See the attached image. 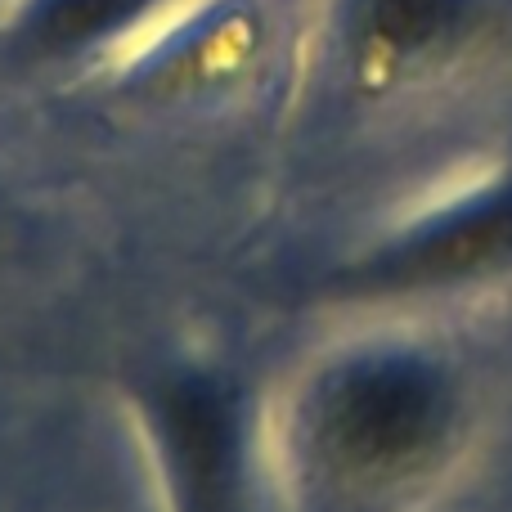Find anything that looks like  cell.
I'll return each mask as SVG.
<instances>
[{"mask_svg": "<svg viewBox=\"0 0 512 512\" xmlns=\"http://www.w3.org/2000/svg\"><path fill=\"white\" fill-rule=\"evenodd\" d=\"M468 0H369V32L391 50H427L463 23Z\"/></svg>", "mask_w": 512, "mask_h": 512, "instance_id": "3", "label": "cell"}, {"mask_svg": "<svg viewBox=\"0 0 512 512\" xmlns=\"http://www.w3.org/2000/svg\"><path fill=\"white\" fill-rule=\"evenodd\" d=\"M472 432L459 364L427 342L378 337L342 351L297 405V450L333 499L391 508L432 490Z\"/></svg>", "mask_w": 512, "mask_h": 512, "instance_id": "1", "label": "cell"}, {"mask_svg": "<svg viewBox=\"0 0 512 512\" xmlns=\"http://www.w3.org/2000/svg\"><path fill=\"white\" fill-rule=\"evenodd\" d=\"M512 261V185L490 189L486 198L454 207L450 216L423 225L414 239L396 243L373 279L396 292H432L454 283H477Z\"/></svg>", "mask_w": 512, "mask_h": 512, "instance_id": "2", "label": "cell"}]
</instances>
